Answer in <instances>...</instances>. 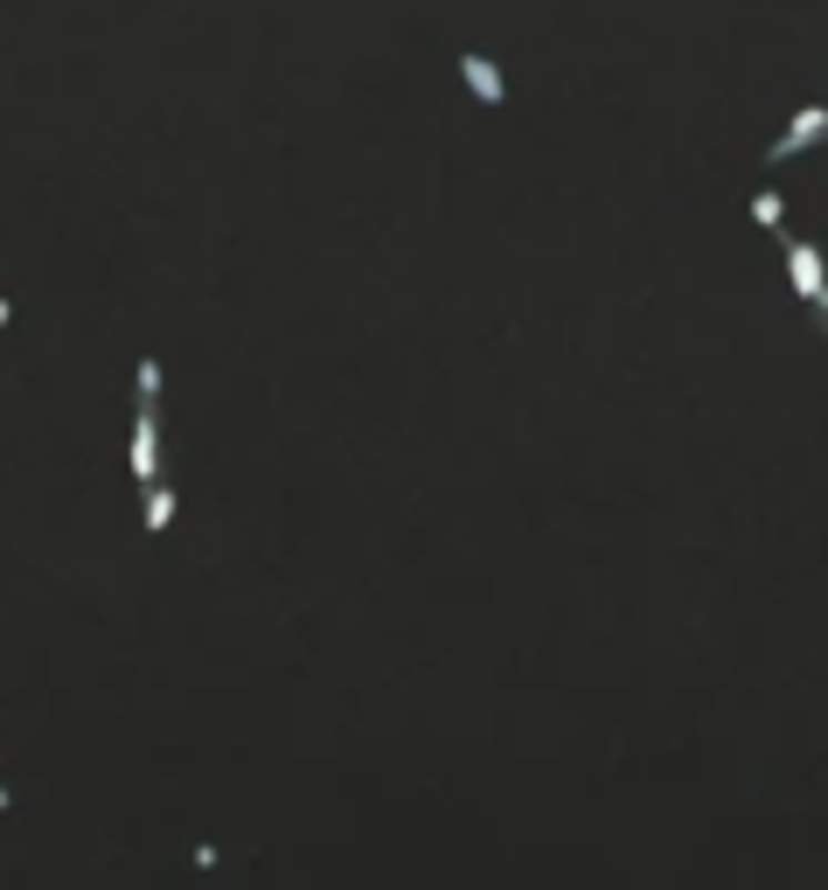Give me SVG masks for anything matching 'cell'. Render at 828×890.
Masks as SVG:
<instances>
[{
  "instance_id": "cell-2",
  "label": "cell",
  "mask_w": 828,
  "mask_h": 890,
  "mask_svg": "<svg viewBox=\"0 0 828 890\" xmlns=\"http://www.w3.org/2000/svg\"><path fill=\"white\" fill-rule=\"evenodd\" d=\"M828 133V104H808V112H794V125H787V140H773L766 146V161H794L800 146H815Z\"/></svg>"
},
{
  "instance_id": "cell-4",
  "label": "cell",
  "mask_w": 828,
  "mask_h": 890,
  "mask_svg": "<svg viewBox=\"0 0 828 890\" xmlns=\"http://www.w3.org/2000/svg\"><path fill=\"white\" fill-rule=\"evenodd\" d=\"M168 522H174V494H168V487H147V529L161 536Z\"/></svg>"
},
{
  "instance_id": "cell-6",
  "label": "cell",
  "mask_w": 828,
  "mask_h": 890,
  "mask_svg": "<svg viewBox=\"0 0 828 890\" xmlns=\"http://www.w3.org/2000/svg\"><path fill=\"white\" fill-rule=\"evenodd\" d=\"M8 313H14V306H8V300H0V327H8Z\"/></svg>"
},
{
  "instance_id": "cell-3",
  "label": "cell",
  "mask_w": 828,
  "mask_h": 890,
  "mask_svg": "<svg viewBox=\"0 0 828 890\" xmlns=\"http://www.w3.org/2000/svg\"><path fill=\"white\" fill-rule=\"evenodd\" d=\"M460 77H467V91L481 98V104H502L508 98V84H502V70L481 57V49H460Z\"/></svg>"
},
{
  "instance_id": "cell-5",
  "label": "cell",
  "mask_w": 828,
  "mask_h": 890,
  "mask_svg": "<svg viewBox=\"0 0 828 890\" xmlns=\"http://www.w3.org/2000/svg\"><path fill=\"white\" fill-rule=\"evenodd\" d=\"M753 216H759L766 230H780V216H787V202H780V195H753Z\"/></svg>"
},
{
  "instance_id": "cell-1",
  "label": "cell",
  "mask_w": 828,
  "mask_h": 890,
  "mask_svg": "<svg viewBox=\"0 0 828 890\" xmlns=\"http://www.w3.org/2000/svg\"><path fill=\"white\" fill-rule=\"evenodd\" d=\"M787 272H794V293L808 300V306L821 313V327H828V279H821V251L794 237V244H787Z\"/></svg>"
}]
</instances>
